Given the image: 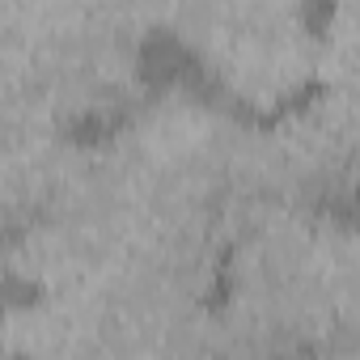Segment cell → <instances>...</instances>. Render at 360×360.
Listing matches in <instances>:
<instances>
[{"instance_id": "obj_1", "label": "cell", "mask_w": 360, "mask_h": 360, "mask_svg": "<svg viewBox=\"0 0 360 360\" xmlns=\"http://www.w3.org/2000/svg\"><path fill=\"white\" fill-rule=\"evenodd\" d=\"M169 34L200 81L250 123L322 85V0H187Z\"/></svg>"}]
</instances>
